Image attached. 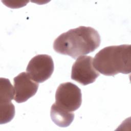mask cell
Listing matches in <instances>:
<instances>
[{"label": "cell", "instance_id": "1", "mask_svg": "<svg viewBox=\"0 0 131 131\" xmlns=\"http://www.w3.org/2000/svg\"><path fill=\"white\" fill-rule=\"evenodd\" d=\"M100 42L97 31L90 27L80 26L60 34L55 39L53 48L58 53L76 59L94 51Z\"/></svg>", "mask_w": 131, "mask_h": 131}, {"label": "cell", "instance_id": "2", "mask_svg": "<svg viewBox=\"0 0 131 131\" xmlns=\"http://www.w3.org/2000/svg\"><path fill=\"white\" fill-rule=\"evenodd\" d=\"M131 46L130 45L112 46L104 48L95 56L93 66L105 76L131 72Z\"/></svg>", "mask_w": 131, "mask_h": 131}, {"label": "cell", "instance_id": "3", "mask_svg": "<svg viewBox=\"0 0 131 131\" xmlns=\"http://www.w3.org/2000/svg\"><path fill=\"white\" fill-rule=\"evenodd\" d=\"M82 102L81 90L75 84H60L55 93V104L65 111L73 112L79 108Z\"/></svg>", "mask_w": 131, "mask_h": 131}, {"label": "cell", "instance_id": "4", "mask_svg": "<svg viewBox=\"0 0 131 131\" xmlns=\"http://www.w3.org/2000/svg\"><path fill=\"white\" fill-rule=\"evenodd\" d=\"M54 68V62L51 56L46 54H40L30 60L26 71L34 81L37 83H42L50 78Z\"/></svg>", "mask_w": 131, "mask_h": 131}, {"label": "cell", "instance_id": "5", "mask_svg": "<svg viewBox=\"0 0 131 131\" xmlns=\"http://www.w3.org/2000/svg\"><path fill=\"white\" fill-rule=\"evenodd\" d=\"M92 56H81L73 64L71 79L83 85L93 83L100 74L93 66Z\"/></svg>", "mask_w": 131, "mask_h": 131}, {"label": "cell", "instance_id": "6", "mask_svg": "<svg viewBox=\"0 0 131 131\" xmlns=\"http://www.w3.org/2000/svg\"><path fill=\"white\" fill-rule=\"evenodd\" d=\"M14 98V89L10 80L0 78V123H7L14 118L15 107L11 103Z\"/></svg>", "mask_w": 131, "mask_h": 131}, {"label": "cell", "instance_id": "7", "mask_svg": "<svg viewBox=\"0 0 131 131\" xmlns=\"http://www.w3.org/2000/svg\"><path fill=\"white\" fill-rule=\"evenodd\" d=\"M14 98L18 103L26 101L37 91L39 84L26 72H21L13 79Z\"/></svg>", "mask_w": 131, "mask_h": 131}, {"label": "cell", "instance_id": "8", "mask_svg": "<svg viewBox=\"0 0 131 131\" xmlns=\"http://www.w3.org/2000/svg\"><path fill=\"white\" fill-rule=\"evenodd\" d=\"M50 115L52 120L59 127H66L69 126L74 118V114L59 107L54 103L52 104Z\"/></svg>", "mask_w": 131, "mask_h": 131}]
</instances>
